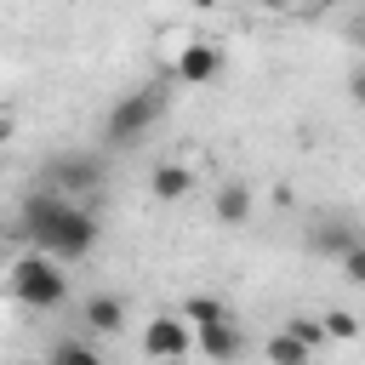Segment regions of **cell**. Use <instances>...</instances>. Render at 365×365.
<instances>
[{"instance_id": "8992f818", "label": "cell", "mask_w": 365, "mask_h": 365, "mask_svg": "<svg viewBox=\"0 0 365 365\" xmlns=\"http://www.w3.org/2000/svg\"><path fill=\"white\" fill-rule=\"evenodd\" d=\"M194 348L211 359V365H234L240 359V325H234V314H217V319H205L200 331H194Z\"/></svg>"}, {"instance_id": "7a4b0ae2", "label": "cell", "mask_w": 365, "mask_h": 365, "mask_svg": "<svg viewBox=\"0 0 365 365\" xmlns=\"http://www.w3.org/2000/svg\"><path fill=\"white\" fill-rule=\"evenodd\" d=\"M6 279H11V297H17L23 308H34V314L63 308V297H68V274H63V262H51V257H40V251L17 257Z\"/></svg>"}, {"instance_id": "277c9868", "label": "cell", "mask_w": 365, "mask_h": 365, "mask_svg": "<svg viewBox=\"0 0 365 365\" xmlns=\"http://www.w3.org/2000/svg\"><path fill=\"white\" fill-rule=\"evenodd\" d=\"M97 177H103V160H97L91 148H68V154H51V160H46V171H40V188H51V194L74 200V194L97 188Z\"/></svg>"}, {"instance_id": "e0dca14e", "label": "cell", "mask_w": 365, "mask_h": 365, "mask_svg": "<svg viewBox=\"0 0 365 365\" xmlns=\"http://www.w3.org/2000/svg\"><path fill=\"white\" fill-rule=\"evenodd\" d=\"M342 274H348L354 285H365V245H354V251L342 257Z\"/></svg>"}, {"instance_id": "30bf717a", "label": "cell", "mask_w": 365, "mask_h": 365, "mask_svg": "<svg viewBox=\"0 0 365 365\" xmlns=\"http://www.w3.org/2000/svg\"><path fill=\"white\" fill-rule=\"evenodd\" d=\"M86 325H91L97 336H114V331L125 325V302H120L114 291H97V297L86 302Z\"/></svg>"}, {"instance_id": "9c48e42d", "label": "cell", "mask_w": 365, "mask_h": 365, "mask_svg": "<svg viewBox=\"0 0 365 365\" xmlns=\"http://www.w3.org/2000/svg\"><path fill=\"white\" fill-rule=\"evenodd\" d=\"M188 188H194V171L177 165V160H165V165L148 171V194H154V200H182Z\"/></svg>"}, {"instance_id": "5b68a950", "label": "cell", "mask_w": 365, "mask_h": 365, "mask_svg": "<svg viewBox=\"0 0 365 365\" xmlns=\"http://www.w3.org/2000/svg\"><path fill=\"white\" fill-rule=\"evenodd\" d=\"M143 354H148L154 365H182V359L194 354V325H188L182 314H154V319L143 325Z\"/></svg>"}, {"instance_id": "ac0fdd59", "label": "cell", "mask_w": 365, "mask_h": 365, "mask_svg": "<svg viewBox=\"0 0 365 365\" xmlns=\"http://www.w3.org/2000/svg\"><path fill=\"white\" fill-rule=\"evenodd\" d=\"M348 91H354V103H359V108H365V63H359V68H354V74H348Z\"/></svg>"}, {"instance_id": "d6986e66", "label": "cell", "mask_w": 365, "mask_h": 365, "mask_svg": "<svg viewBox=\"0 0 365 365\" xmlns=\"http://www.w3.org/2000/svg\"><path fill=\"white\" fill-rule=\"evenodd\" d=\"M17 365H46V359H17Z\"/></svg>"}, {"instance_id": "4fadbf2b", "label": "cell", "mask_w": 365, "mask_h": 365, "mask_svg": "<svg viewBox=\"0 0 365 365\" xmlns=\"http://www.w3.org/2000/svg\"><path fill=\"white\" fill-rule=\"evenodd\" d=\"M285 336H297L308 354H319V348L331 342V336H325V325H319V314H291V319H285Z\"/></svg>"}, {"instance_id": "7c38bea8", "label": "cell", "mask_w": 365, "mask_h": 365, "mask_svg": "<svg viewBox=\"0 0 365 365\" xmlns=\"http://www.w3.org/2000/svg\"><path fill=\"white\" fill-rule=\"evenodd\" d=\"M319 325H325V336H331V342H359V336H365L354 308H325V314H319Z\"/></svg>"}, {"instance_id": "8fae6325", "label": "cell", "mask_w": 365, "mask_h": 365, "mask_svg": "<svg viewBox=\"0 0 365 365\" xmlns=\"http://www.w3.org/2000/svg\"><path fill=\"white\" fill-rule=\"evenodd\" d=\"M217 217H222L228 228H245V222H251V188H245V182H222V188H217Z\"/></svg>"}, {"instance_id": "2e32d148", "label": "cell", "mask_w": 365, "mask_h": 365, "mask_svg": "<svg viewBox=\"0 0 365 365\" xmlns=\"http://www.w3.org/2000/svg\"><path fill=\"white\" fill-rule=\"evenodd\" d=\"M217 314H228V308H222L217 297H188V302H182V319H188L194 331H200L205 319H217Z\"/></svg>"}, {"instance_id": "ba28073f", "label": "cell", "mask_w": 365, "mask_h": 365, "mask_svg": "<svg viewBox=\"0 0 365 365\" xmlns=\"http://www.w3.org/2000/svg\"><path fill=\"white\" fill-rule=\"evenodd\" d=\"M354 245H365V240H359V228H354V222H342V217H331V222H319V228L308 234V251H319V257H336V262H342Z\"/></svg>"}, {"instance_id": "52a82bcc", "label": "cell", "mask_w": 365, "mask_h": 365, "mask_svg": "<svg viewBox=\"0 0 365 365\" xmlns=\"http://www.w3.org/2000/svg\"><path fill=\"white\" fill-rule=\"evenodd\" d=\"M222 74V51L211 46V40H188L182 51H177V80L182 86H211Z\"/></svg>"}, {"instance_id": "9a60e30c", "label": "cell", "mask_w": 365, "mask_h": 365, "mask_svg": "<svg viewBox=\"0 0 365 365\" xmlns=\"http://www.w3.org/2000/svg\"><path fill=\"white\" fill-rule=\"evenodd\" d=\"M46 365H103V359H97L86 342H74V336H68V342H57V348L46 354Z\"/></svg>"}, {"instance_id": "6da1fadb", "label": "cell", "mask_w": 365, "mask_h": 365, "mask_svg": "<svg viewBox=\"0 0 365 365\" xmlns=\"http://www.w3.org/2000/svg\"><path fill=\"white\" fill-rule=\"evenodd\" d=\"M17 234H29V245L51 262H80L97 251V217L51 188H29L23 194V211H17Z\"/></svg>"}, {"instance_id": "5bb4252c", "label": "cell", "mask_w": 365, "mask_h": 365, "mask_svg": "<svg viewBox=\"0 0 365 365\" xmlns=\"http://www.w3.org/2000/svg\"><path fill=\"white\" fill-rule=\"evenodd\" d=\"M268 365H314V354H308L297 336L274 331V336H268Z\"/></svg>"}, {"instance_id": "3957f363", "label": "cell", "mask_w": 365, "mask_h": 365, "mask_svg": "<svg viewBox=\"0 0 365 365\" xmlns=\"http://www.w3.org/2000/svg\"><path fill=\"white\" fill-rule=\"evenodd\" d=\"M160 114H165V91H160V86H137V91L114 97V108H108V120H103V143H108V148H131V143L148 137V125H154Z\"/></svg>"}, {"instance_id": "ffe728a7", "label": "cell", "mask_w": 365, "mask_h": 365, "mask_svg": "<svg viewBox=\"0 0 365 365\" xmlns=\"http://www.w3.org/2000/svg\"><path fill=\"white\" fill-rule=\"evenodd\" d=\"M359 331H365V314H359Z\"/></svg>"}]
</instances>
